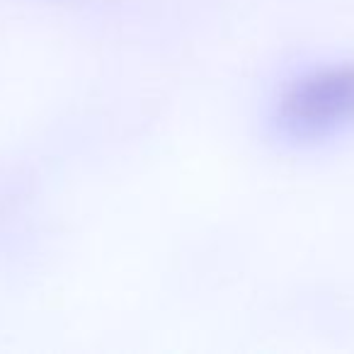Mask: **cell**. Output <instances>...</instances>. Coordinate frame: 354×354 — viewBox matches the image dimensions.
I'll list each match as a JSON object with an SVG mask.
<instances>
[{"label":"cell","mask_w":354,"mask_h":354,"mask_svg":"<svg viewBox=\"0 0 354 354\" xmlns=\"http://www.w3.org/2000/svg\"><path fill=\"white\" fill-rule=\"evenodd\" d=\"M277 138L310 146L354 129V64H328L286 80L270 107Z\"/></svg>","instance_id":"6da1fadb"}]
</instances>
